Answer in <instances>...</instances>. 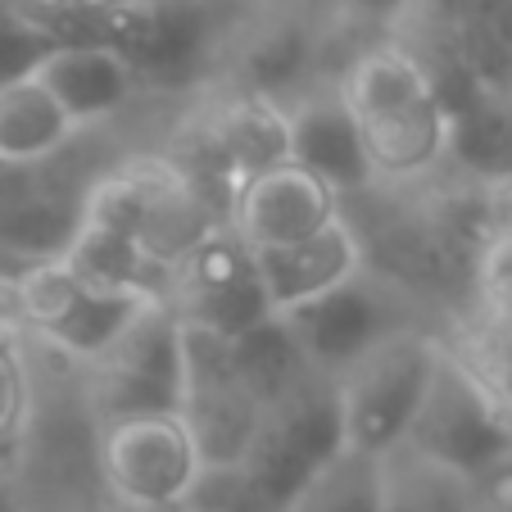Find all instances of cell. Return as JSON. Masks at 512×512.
<instances>
[{"mask_svg": "<svg viewBox=\"0 0 512 512\" xmlns=\"http://www.w3.org/2000/svg\"><path fill=\"white\" fill-rule=\"evenodd\" d=\"M168 309L186 327L213 331V336H223V340H241L254 327L272 322V304L259 277V259H254V250L232 227L218 232L213 241H204L177 268Z\"/></svg>", "mask_w": 512, "mask_h": 512, "instance_id": "8", "label": "cell"}, {"mask_svg": "<svg viewBox=\"0 0 512 512\" xmlns=\"http://www.w3.org/2000/svg\"><path fill=\"white\" fill-rule=\"evenodd\" d=\"M386 512H476V481L413 449H395L386 458Z\"/></svg>", "mask_w": 512, "mask_h": 512, "instance_id": "16", "label": "cell"}, {"mask_svg": "<svg viewBox=\"0 0 512 512\" xmlns=\"http://www.w3.org/2000/svg\"><path fill=\"white\" fill-rule=\"evenodd\" d=\"M87 395L96 422L136 413H182L186 390V336L182 318L155 304L96 368L87 372Z\"/></svg>", "mask_w": 512, "mask_h": 512, "instance_id": "7", "label": "cell"}, {"mask_svg": "<svg viewBox=\"0 0 512 512\" xmlns=\"http://www.w3.org/2000/svg\"><path fill=\"white\" fill-rule=\"evenodd\" d=\"M28 340H10L0 345V440H10L23 422H28L32 404V377H28Z\"/></svg>", "mask_w": 512, "mask_h": 512, "instance_id": "17", "label": "cell"}, {"mask_svg": "<svg viewBox=\"0 0 512 512\" xmlns=\"http://www.w3.org/2000/svg\"><path fill=\"white\" fill-rule=\"evenodd\" d=\"M281 512H386V458L340 449L290 494Z\"/></svg>", "mask_w": 512, "mask_h": 512, "instance_id": "15", "label": "cell"}, {"mask_svg": "<svg viewBox=\"0 0 512 512\" xmlns=\"http://www.w3.org/2000/svg\"><path fill=\"white\" fill-rule=\"evenodd\" d=\"M64 5H68L73 14H78V19H100V23H105L109 14L123 10L127 0H64Z\"/></svg>", "mask_w": 512, "mask_h": 512, "instance_id": "21", "label": "cell"}, {"mask_svg": "<svg viewBox=\"0 0 512 512\" xmlns=\"http://www.w3.org/2000/svg\"><path fill=\"white\" fill-rule=\"evenodd\" d=\"M82 136L87 127L41 87L37 73L0 87V164H55Z\"/></svg>", "mask_w": 512, "mask_h": 512, "instance_id": "14", "label": "cell"}, {"mask_svg": "<svg viewBox=\"0 0 512 512\" xmlns=\"http://www.w3.org/2000/svg\"><path fill=\"white\" fill-rule=\"evenodd\" d=\"M286 123H290V164L309 168L340 200L368 195L377 186L363 127H358L354 109L345 105L336 82L286 96Z\"/></svg>", "mask_w": 512, "mask_h": 512, "instance_id": "10", "label": "cell"}, {"mask_svg": "<svg viewBox=\"0 0 512 512\" xmlns=\"http://www.w3.org/2000/svg\"><path fill=\"white\" fill-rule=\"evenodd\" d=\"M404 449L476 481L499 458L512 454V408L494 395L481 372L467 368L463 358L445 354V368L435 377Z\"/></svg>", "mask_w": 512, "mask_h": 512, "instance_id": "6", "label": "cell"}, {"mask_svg": "<svg viewBox=\"0 0 512 512\" xmlns=\"http://www.w3.org/2000/svg\"><path fill=\"white\" fill-rule=\"evenodd\" d=\"M19 300L28 340L46 345L64 363L91 372L155 304L114 300L68 272L64 259H41L19 268Z\"/></svg>", "mask_w": 512, "mask_h": 512, "instance_id": "4", "label": "cell"}, {"mask_svg": "<svg viewBox=\"0 0 512 512\" xmlns=\"http://www.w3.org/2000/svg\"><path fill=\"white\" fill-rule=\"evenodd\" d=\"M408 313H413L408 286H399L390 272L368 268V272H358L354 281L336 286L331 295H322V300L304 304V309L286 313L277 322L290 331L304 363L318 377L336 381L368 349H377L381 340L413 327Z\"/></svg>", "mask_w": 512, "mask_h": 512, "instance_id": "5", "label": "cell"}, {"mask_svg": "<svg viewBox=\"0 0 512 512\" xmlns=\"http://www.w3.org/2000/svg\"><path fill=\"white\" fill-rule=\"evenodd\" d=\"M10 340H28V322L19 300V268H0V345Z\"/></svg>", "mask_w": 512, "mask_h": 512, "instance_id": "20", "label": "cell"}, {"mask_svg": "<svg viewBox=\"0 0 512 512\" xmlns=\"http://www.w3.org/2000/svg\"><path fill=\"white\" fill-rule=\"evenodd\" d=\"M209 458L182 413L96 422V481L123 512H182L195 503Z\"/></svg>", "mask_w": 512, "mask_h": 512, "instance_id": "3", "label": "cell"}, {"mask_svg": "<svg viewBox=\"0 0 512 512\" xmlns=\"http://www.w3.org/2000/svg\"><path fill=\"white\" fill-rule=\"evenodd\" d=\"M82 218L136 241L164 268H182L204 241L227 232V213L182 173L173 155H136L100 173L82 200Z\"/></svg>", "mask_w": 512, "mask_h": 512, "instance_id": "1", "label": "cell"}, {"mask_svg": "<svg viewBox=\"0 0 512 512\" xmlns=\"http://www.w3.org/2000/svg\"><path fill=\"white\" fill-rule=\"evenodd\" d=\"M445 354L449 349L426 327H408L368 349L354 368L331 381L340 408V440L349 454L390 458L408 445L426 395L445 368Z\"/></svg>", "mask_w": 512, "mask_h": 512, "instance_id": "2", "label": "cell"}, {"mask_svg": "<svg viewBox=\"0 0 512 512\" xmlns=\"http://www.w3.org/2000/svg\"><path fill=\"white\" fill-rule=\"evenodd\" d=\"M68 263L73 277H82L87 286H96L100 295H114V300H141V304H168L173 300V281L177 272L164 268L159 259L141 250L136 241L109 232L100 223H87L73 232L68 250L59 254Z\"/></svg>", "mask_w": 512, "mask_h": 512, "instance_id": "13", "label": "cell"}, {"mask_svg": "<svg viewBox=\"0 0 512 512\" xmlns=\"http://www.w3.org/2000/svg\"><path fill=\"white\" fill-rule=\"evenodd\" d=\"M32 73L87 132L118 118L141 91V68L105 37L59 41V46H50L41 55V64Z\"/></svg>", "mask_w": 512, "mask_h": 512, "instance_id": "11", "label": "cell"}, {"mask_svg": "<svg viewBox=\"0 0 512 512\" xmlns=\"http://www.w3.org/2000/svg\"><path fill=\"white\" fill-rule=\"evenodd\" d=\"M259 259V277L268 290L272 318H286V313L304 309V304L331 295L336 286L354 281L358 272H368V236L354 227V218H340L327 232L309 236L300 245H286V250H268L254 254Z\"/></svg>", "mask_w": 512, "mask_h": 512, "instance_id": "12", "label": "cell"}, {"mask_svg": "<svg viewBox=\"0 0 512 512\" xmlns=\"http://www.w3.org/2000/svg\"><path fill=\"white\" fill-rule=\"evenodd\" d=\"M345 218V200L300 164H277L241 182L232 200V232L254 254L286 250Z\"/></svg>", "mask_w": 512, "mask_h": 512, "instance_id": "9", "label": "cell"}, {"mask_svg": "<svg viewBox=\"0 0 512 512\" xmlns=\"http://www.w3.org/2000/svg\"><path fill=\"white\" fill-rule=\"evenodd\" d=\"M476 512H512V454L476 476Z\"/></svg>", "mask_w": 512, "mask_h": 512, "instance_id": "19", "label": "cell"}, {"mask_svg": "<svg viewBox=\"0 0 512 512\" xmlns=\"http://www.w3.org/2000/svg\"><path fill=\"white\" fill-rule=\"evenodd\" d=\"M340 19L358 23V28H399L413 0H331Z\"/></svg>", "mask_w": 512, "mask_h": 512, "instance_id": "18", "label": "cell"}]
</instances>
